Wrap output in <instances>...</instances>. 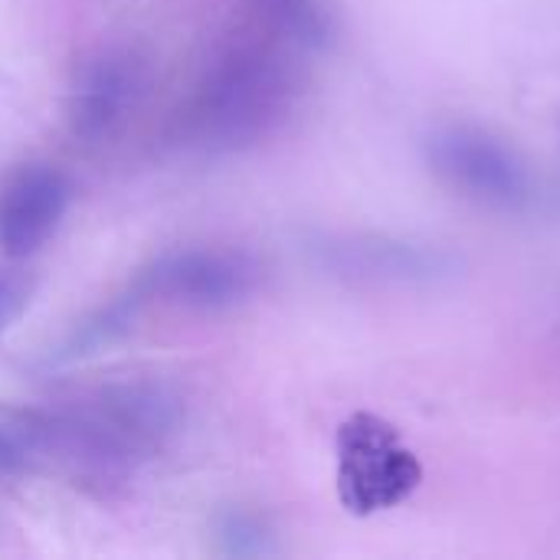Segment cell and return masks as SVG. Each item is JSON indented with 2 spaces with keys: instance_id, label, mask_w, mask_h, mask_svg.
Listing matches in <instances>:
<instances>
[{
  "instance_id": "cell-6",
  "label": "cell",
  "mask_w": 560,
  "mask_h": 560,
  "mask_svg": "<svg viewBox=\"0 0 560 560\" xmlns=\"http://www.w3.org/2000/svg\"><path fill=\"white\" fill-rule=\"evenodd\" d=\"M69 180L49 164H26L0 187V249L13 259L36 253L69 207Z\"/></svg>"
},
{
  "instance_id": "cell-3",
  "label": "cell",
  "mask_w": 560,
  "mask_h": 560,
  "mask_svg": "<svg viewBox=\"0 0 560 560\" xmlns=\"http://www.w3.org/2000/svg\"><path fill=\"white\" fill-rule=\"evenodd\" d=\"M423 479L404 436L374 413H354L338 430V495L351 515H377L407 502Z\"/></svg>"
},
{
  "instance_id": "cell-8",
  "label": "cell",
  "mask_w": 560,
  "mask_h": 560,
  "mask_svg": "<svg viewBox=\"0 0 560 560\" xmlns=\"http://www.w3.org/2000/svg\"><path fill=\"white\" fill-rule=\"evenodd\" d=\"M256 7L295 46L325 49L335 39V10L328 0H256Z\"/></svg>"
},
{
  "instance_id": "cell-9",
  "label": "cell",
  "mask_w": 560,
  "mask_h": 560,
  "mask_svg": "<svg viewBox=\"0 0 560 560\" xmlns=\"http://www.w3.org/2000/svg\"><path fill=\"white\" fill-rule=\"evenodd\" d=\"M36 279L26 269L0 266V331H7L33 302Z\"/></svg>"
},
{
  "instance_id": "cell-2",
  "label": "cell",
  "mask_w": 560,
  "mask_h": 560,
  "mask_svg": "<svg viewBox=\"0 0 560 560\" xmlns=\"http://www.w3.org/2000/svg\"><path fill=\"white\" fill-rule=\"evenodd\" d=\"M423 154L450 190L479 207L522 213L538 197L528 161L486 128L440 125L427 135Z\"/></svg>"
},
{
  "instance_id": "cell-5",
  "label": "cell",
  "mask_w": 560,
  "mask_h": 560,
  "mask_svg": "<svg viewBox=\"0 0 560 560\" xmlns=\"http://www.w3.org/2000/svg\"><path fill=\"white\" fill-rule=\"evenodd\" d=\"M259 262L236 249H184L158 259L141 279L138 295L187 308H226L259 285Z\"/></svg>"
},
{
  "instance_id": "cell-4",
  "label": "cell",
  "mask_w": 560,
  "mask_h": 560,
  "mask_svg": "<svg viewBox=\"0 0 560 560\" xmlns=\"http://www.w3.org/2000/svg\"><path fill=\"white\" fill-rule=\"evenodd\" d=\"M335 272L390 289H440L463 272V259L446 246L404 236H345L325 246Z\"/></svg>"
},
{
  "instance_id": "cell-1",
  "label": "cell",
  "mask_w": 560,
  "mask_h": 560,
  "mask_svg": "<svg viewBox=\"0 0 560 560\" xmlns=\"http://www.w3.org/2000/svg\"><path fill=\"white\" fill-rule=\"evenodd\" d=\"M299 72L276 49H236L226 56L194 105V131L203 144H249L269 135L295 105Z\"/></svg>"
},
{
  "instance_id": "cell-7",
  "label": "cell",
  "mask_w": 560,
  "mask_h": 560,
  "mask_svg": "<svg viewBox=\"0 0 560 560\" xmlns=\"http://www.w3.org/2000/svg\"><path fill=\"white\" fill-rule=\"evenodd\" d=\"M138 66L131 59H118V56H105L98 62H92L79 85H75V98H72V121L75 131H82L85 138H98L105 131H112L125 112L135 105L138 95Z\"/></svg>"
}]
</instances>
